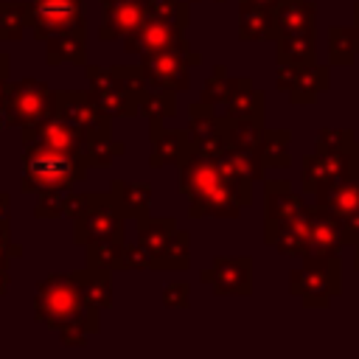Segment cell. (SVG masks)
Wrapping results in <instances>:
<instances>
[{
  "label": "cell",
  "mask_w": 359,
  "mask_h": 359,
  "mask_svg": "<svg viewBox=\"0 0 359 359\" xmlns=\"http://www.w3.org/2000/svg\"><path fill=\"white\" fill-rule=\"evenodd\" d=\"M180 194L188 199V216L236 219L241 208L252 205V182L224 171L216 157L188 151L180 163Z\"/></svg>",
  "instance_id": "1"
},
{
  "label": "cell",
  "mask_w": 359,
  "mask_h": 359,
  "mask_svg": "<svg viewBox=\"0 0 359 359\" xmlns=\"http://www.w3.org/2000/svg\"><path fill=\"white\" fill-rule=\"evenodd\" d=\"M34 317L53 328L62 345H84L98 331V309L84 303L73 275H48L34 294Z\"/></svg>",
  "instance_id": "2"
},
{
  "label": "cell",
  "mask_w": 359,
  "mask_h": 359,
  "mask_svg": "<svg viewBox=\"0 0 359 359\" xmlns=\"http://www.w3.org/2000/svg\"><path fill=\"white\" fill-rule=\"evenodd\" d=\"M87 67V95L107 112V115H121V118H132L137 115L140 107V93L146 90L149 79L143 73V67L137 65H112V67H95V65H84Z\"/></svg>",
  "instance_id": "3"
},
{
  "label": "cell",
  "mask_w": 359,
  "mask_h": 359,
  "mask_svg": "<svg viewBox=\"0 0 359 359\" xmlns=\"http://www.w3.org/2000/svg\"><path fill=\"white\" fill-rule=\"evenodd\" d=\"M87 163L81 154H67L45 143H25L22 151V182L20 191H45V188H73L87 177Z\"/></svg>",
  "instance_id": "4"
},
{
  "label": "cell",
  "mask_w": 359,
  "mask_h": 359,
  "mask_svg": "<svg viewBox=\"0 0 359 359\" xmlns=\"http://www.w3.org/2000/svg\"><path fill=\"white\" fill-rule=\"evenodd\" d=\"M188 25V3H163L149 8V17L140 22L137 31H132L123 39L126 53H151V50H165V48H180L188 45L182 31Z\"/></svg>",
  "instance_id": "5"
},
{
  "label": "cell",
  "mask_w": 359,
  "mask_h": 359,
  "mask_svg": "<svg viewBox=\"0 0 359 359\" xmlns=\"http://www.w3.org/2000/svg\"><path fill=\"white\" fill-rule=\"evenodd\" d=\"M342 289V272H339V255H303V266L292 269L289 275V292L300 297L306 306L323 309L331 303L334 294Z\"/></svg>",
  "instance_id": "6"
},
{
  "label": "cell",
  "mask_w": 359,
  "mask_h": 359,
  "mask_svg": "<svg viewBox=\"0 0 359 359\" xmlns=\"http://www.w3.org/2000/svg\"><path fill=\"white\" fill-rule=\"evenodd\" d=\"M53 90L42 79H20L8 84L6 93V115L8 123L25 129L53 118Z\"/></svg>",
  "instance_id": "7"
},
{
  "label": "cell",
  "mask_w": 359,
  "mask_h": 359,
  "mask_svg": "<svg viewBox=\"0 0 359 359\" xmlns=\"http://www.w3.org/2000/svg\"><path fill=\"white\" fill-rule=\"evenodd\" d=\"M202 53L191 50L188 45L180 48H165V50H151L140 56V67L151 84H160L165 90L182 93L191 84V65H199Z\"/></svg>",
  "instance_id": "8"
},
{
  "label": "cell",
  "mask_w": 359,
  "mask_h": 359,
  "mask_svg": "<svg viewBox=\"0 0 359 359\" xmlns=\"http://www.w3.org/2000/svg\"><path fill=\"white\" fill-rule=\"evenodd\" d=\"M123 222H126V216H123L112 191L93 194L90 210L79 222H73V241L87 247V244L101 241V238H126L123 236Z\"/></svg>",
  "instance_id": "9"
},
{
  "label": "cell",
  "mask_w": 359,
  "mask_h": 359,
  "mask_svg": "<svg viewBox=\"0 0 359 359\" xmlns=\"http://www.w3.org/2000/svg\"><path fill=\"white\" fill-rule=\"evenodd\" d=\"M31 28L39 42L59 34H84V0H34Z\"/></svg>",
  "instance_id": "10"
},
{
  "label": "cell",
  "mask_w": 359,
  "mask_h": 359,
  "mask_svg": "<svg viewBox=\"0 0 359 359\" xmlns=\"http://www.w3.org/2000/svg\"><path fill=\"white\" fill-rule=\"evenodd\" d=\"M278 90L289 95L294 107L314 104L323 90H328V67H323L317 59L311 62H278L275 73Z\"/></svg>",
  "instance_id": "11"
},
{
  "label": "cell",
  "mask_w": 359,
  "mask_h": 359,
  "mask_svg": "<svg viewBox=\"0 0 359 359\" xmlns=\"http://www.w3.org/2000/svg\"><path fill=\"white\" fill-rule=\"evenodd\" d=\"M53 115L79 126L87 137H109L112 135V115H107L87 95V90L84 93H79V90L56 93L53 95Z\"/></svg>",
  "instance_id": "12"
},
{
  "label": "cell",
  "mask_w": 359,
  "mask_h": 359,
  "mask_svg": "<svg viewBox=\"0 0 359 359\" xmlns=\"http://www.w3.org/2000/svg\"><path fill=\"white\" fill-rule=\"evenodd\" d=\"M188 140L191 151L219 157L227 149V115H216L210 104H191L188 107Z\"/></svg>",
  "instance_id": "13"
},
{
  "label": "cell",
  "mask_w": 359,
  "mask_h": 359,
  "mask_svg": "<svg viewBox=\"0 0 359 359\" xmlns=\"http://www.w3.org/2000/svg\"><path fill=\"white\" fill-rule=\"evenodd\" d=\"M202 283L213 286V294H252V258L247 255H219L210 269L202 272Z\"/></svg>",
  "instance_id": "14"
},
{
  "label": "cell",
  "mask_w": 359,
  "mask_h": 359,
  "mask_svg": "<svg viewBox=\"0 0 359 359\" xmlns=\"http://www.w3.org/2000/svg\"><path fill=\"white\" fill-rule=\"evenodd\" d=\"M356 165H359V140H356L353 149H345V151H317V154H309V157H303V171H300L303 191L314 194L320 185L348 174Z\"/></svg>",
  "instance_id": "15"
},
{
  "label": "cell",
  "mask_w": 359,
  "mask_h": 359,
  "mask_svg": "<svg viewBox=\"0 0 359 359\" xmlns=\"http://www.w3.org/2000/svg\"><path fill=\"white\" fill-rule=\"evenodd\" d=\"M25 143H45L50 149H59V151H67V154H81L84 157V146H87V135L67 123L65 118H48L36 126H25L22 129V146Z\"/></svg>",
  "instance_id": "16"
},
{
  "label": "cell",
  "mask_w": 359,
  "mask_h": 359,
  "mask_svg": "<svg viewBox=\"0 0 359 359\" xmlns=\"http://www.w3.org/2000/svg\"><path fill=\"white\" fill-rule=\"evenodd\" d=\"M98 3L104 8V22L98 28V39H104V42L126 39L149 17V8L143 0H98Z\"/></svg>",
  "instance_id": "17"
},
{
  "label": "cell",
  "mask_w": 359,
  "mask_h": 359,
  "mask_svg": "<svg viewBox=\"0 0 359 359\" xmlns=\"http://www.w3.org/2000/svg\"><path fill=\"white\" fill-rule=\"evenodd\" d=\"M306 238H309V252H314V255H339V250L348 247L339 216H334L331 210H325L320 205H311V210H309Z\"/></svg>",
  "instance_id": "18"
},
{
  "label": "cell",
  "mask_w": 359,
  "mask_h": 359,
  "mask_svg": "<svg viewBox=\"0 0 359 359\" xmlns=\"http://www.w3.org/2000/svg\"><path fill=\"white\" fill-rule=\"evenodd\" d=\"M314 205L331 210L334 216H348V213H356L359 210V165L351 168L348 174L320 185L314 191Z\"/></svg>",
  "instance_id": "19"
},
{
  "label": "cell",
  "mask_w": 359,
  "mask_h": 359,
  "mask_svg": "<svg viewBox=\"0 0 359 359\" xmlns=\"http://www.w3.org/2000/svg\"><path fill=\"white\" fill-rule=\"evenodd\" d=\"M311 205H303V199L294 194L289 180H269L264 185V219L272 222H297L309 216Z\"/></svg>",
  "instance_id": "20"
},
{
  "label": "cell",
  "mask_w": 359,
  "mask_h": 359,
  "mask_svg": "<svg viewBox=\"0 0 359 359\" xmlns=\"http://www.w3.org/2000/svg\"><path fill=\"white\" fill-rule=\"evenodd\" d=\"M306 227H309V216L306 219H297V222H272V219H264V241L269 247H275L280 255L303 258V255H309Z\"/></svg>",
  "instance_id": "21"
},
{
  "label": "cell",
  "mask_w": 359,
  "mask_h": 359,
  "mask_svg": "<svg viewBox=\"0 0 359 359\" xmlns=\"http://www.w3.org/2000/svg\"><path fill=\"white\" fill-rule=\"evenodd\" d=\"M151 126V157H149V165L151 168H163L168 163H180L188 151H191V140H188V132L182 129H165L163 121H149Z\"/></svg>",
  "instance_id": "22"
},
{
  "label": "cell",
  "mask_w": 359,
  "mask_h": 359,
  "mask_svg": "<svg viewBox=\"0 0 359 359\" xmlns=\"http://www.w3.org/2000/svg\"><path fill=\"white\" fill-rule=\"evenodd\" d=\"M317 34V6L311 0H280L275 6V36Z\"/></svg>",
  "instance_id": "23"
},
{
  "label": "cell",
  "mask_w": 359,
  "mask_h": 359,
  "mask_svg": "<svg viewBox=\"0 0 359 359\" xmlns=\"http://www.w3.org/2000/svg\"><path fill=\"white\" fill-rule=\"evenodd\" d=\"M137 224V244L151 255V261H154V272H157V266H160V258H163V252L168 250V241L174 238V233H177V219H151V216H146V219H140V222H135Z\"/></svg>",
  "instance_id": "24"
},
{
  "label": "cell",
  "mask_w": 359,
  "mask_h": 359,
  "mask_svg": "<svg viewBox=\"0 0 359 359\" xmlns=\"http://www.w3.org/2000/svg\"><path fill=\"white\" fill-rule=\"evenodd\" d=\"M73 278H76V286H79L84 303H90L98 311L112 306V269L84 266V269L73 272Z\"/></svg>",
  "instance_id": "25"
},
{
  "label": "cell",
  "mask_w": 359,
  "mask_h": 359,
  "mask_svg": "<svg viewBox=\"0 0 359 359\" xmlns=\"http://www.w3.org/2000/svg\"><path fill=\"white\" fill-rule=\"evenodd\" d=\"M238 39L241 42L275 39V8L238 3Z\"/></svg>",
  "instance_id": "26"
},
{
  "label": "cell",
  "mask_w": 359,
  "mask_h": 359,
  "mask_svg": "<svg viewBox=\"0 0 359 359\" xmlns=\"http://www.w3.org/2000/svg\"><path fill=\"white\" fill-rule=\"evenodd\" d=\"M224 115L227 118H264V93L255 90L247 76H236L230 98L224 101Z\"/></svg>",
  "instance_id": "27"
},
{
  "label": "cell",
  "mask_w": 359,
  "mask_h": 359,
  "mask_svg": "<svg viewBox=\"0 0 359 359\" xmlns=\"http://www.w3.org/2000/svg\"><path fill=\"white\" fill-rule=\"evenodd\" d=\"M123 210L126 219L132 222H140L149 216V208H151V185L149 182H126V180H115L112 188H109Z\"/></svg>",
  "instance_id": "28"
},
{
  "label": "cell",
  "mask_w": 359,
  "mask_h": 359,
  "mask_svg": "<svg viewBox=\"0 0 359 359\" xmlns=\"http://www.w3.org/2000/svg\"><path fill=\"white\" fill-rule=\"evenodd\" d=\"M227 174L238 177V180H247V182H255L264 177V160L258 154V149H238V146H227L219 157H216Z\"/></svg>",
  "instance_id": "29"
},
{
  "label": "cell",
  "mask_w": 359,
  "mask_h": 359,
  "mask_svg": "<svg viewBox=\"0 0 359 359\" xmlns=\"http://www.w3.org/2000/svg\"><path fill=\"white\" fill-rule=\"evenodd\" d=\"M137 115H143L149 121H168V118H174L177 115V93L149 81L146 90L140 93Z\"/></svg>",
  "instance_id": "30"
},
{
  "label": "cell",
  "mask_w": 359,
  "mask_h": 359,
  "mask_svg": "<svg viewBox=\"0 0 359 359\" xmlns=\"http://www.w3.org/2000/svg\"><path fill=\"white\" fill-rule=\"evenodd\" d=\"M45 59L48 65H87V48H84V34H59L45 42Z\"/></svg>",
  "instance_id": "31"
},
{
  "label": "cell",
  "mask_w": 359,
  "mask_h": 359,
  "mask_svg": "<svg viewBox=\"0 0 359 359\" xmlns=\"http://www.w3.org/2000/svg\"><path fill=\"white\" fill-rule=\"evenodd\" d=\"M289 140H292L289 129H264L261 143H258V154L264 160V168H289L292 165Z\"/></svg>",
  "instance_id": "32"
},
{
  "label": "cell",
  "mask_w": 359,
  "mask_h": 359,
  "mask_svg": "<svg viewBox=\"0 0 359 359\" xmlns=\"http://www.w3.org/2000/svg\"><path fill=\"white\" fill-rule=\"evenodd\" d=\"M31 25V3H0V42L22 39L25 28Z\"/></svg>",
  "instance_id": "33"
},
{
  "label": "cell",
  "mask_w": 359,
  "mask_h": 359,
  "mask_svg": "<svg viewBox=\"0 0 359 359\" xmlns=\"http://www.w3.org/2000/svg\"><path fill=\"white\" fill-rule=\"evenodd\" d=\"M356 53H359V36L353 25L328 28V65H351Z\"/></svg>",
  "instance_id": "34"
},
{
  "label": "cell",
  "mask_w": 359,
  "mask_h": 359,
  "mask_svg": "<svg viewBox=\"0 0 359 359\" xmlns=\"http://www.w3.org/2000/svg\"><path fill=\"white\" fill-rule=\"evenodd\" d=\"M317 34H280L275 36L278 62H311Z\"/></svg>",
  "instance_id": "35"
},
{
  "label": "cell",
  "mask_w": 359,
  "mask_h": 359,
  "mask_svg": "<svg viewBox=\"0 0 359 359\" xmlns=\"http://www.w3.org/2000/svg\"><path fill=\"white\" fill-rule=\"evenodd\" d=\"M264 129V118H227V146L258 149Z\"/></svg>",
  "instance_id": "36"
},
{
  "label": "cell",
  "mask_w": 359,
  "mask_h": 359,
  "mask_svg": "<svg viewBox=\"0 0 359 359\" xmlns=\"http://www.w3.org/2000/svg\"><path fill=\"white\" fill-rule=\"evenodd\" d=\"M126 238H101L87 244V266H104V269H121Z\"/></svg>",
  "instance_id": "37"
},
{
  "label": "cell",
  "mask_w": 359,
  "mask_h": 359,
  "mask_svg": "<svg viewBox=\"0 0 359 359\" xmlns=\"http://www.w3.org/2000/svg\"><path fill=\"white\" fill-rule=\"evenodd\" d=\"M123 154V143L112 140L109 137H87V146H84V163L90 168H109L115 163V157Z\"/></svg>",
  "instance_id": "38"
},
{
  "label": "cell",
  "mask_w": 359,
  "mask_h": 359,
  "mask_svg": "<svg viewBox=\"0 0 359 359\" xmlns=\"http://www.w3.org/2000/svg\"><path fill=\"white\" fill-rule=\"evenodd\" d=\"M230 90H233V79L227 76V67H224V65H216L213 76L205 79L202 98H199V101H202V104H210V107L224 104V101L230 98Z\"/></svg>",
  "instance_id": "39"
},
{
  "label": "cell",
  "mask_w": 359,
  "mask_h": 359,
  "mask_svg": "<svg viewBox=\"0 0 359 359\" xmlns=\"http://www.w3.org/2000/svg\"><path fill=\"white\" fill-rule=\"evenodd\" d=\"M67 194H70V188H45V191H36L34 216H36V219H56V216H65Z\"/></svg>",
  "instance_id": "40"
},
{
  "label": "cell",
  "mask_w": 359,
  "mask_h": 359,
  "mask_svg": "<svg viewBox=\"0 0 359 359\" xmlns=\"http://www.w3.org/2000/svg\"><path fill=\"white\" fill-rule=\"evenodd\" d=\"M185 266H188V233L177 230L174 238L168 241V250H165L163 258H160L157 272H160V269H185Z\"/></svg>",
  "instance_id": "41"
},
{
  "label": "cell",
  "mask_w": 359,
  "mask_h": 359,
  "mask_svg": "<svg viewBox=\"0 0 359 359\" xmlns=\"http://www.w3.org/2000/svg\"><path fill=\"white\" fill-rule=\"evenodd\" d=\"M353 129H320L317 132V151H345L356 146Z\"/></svg>",
  "instance_id": "42"
},
{
  "label": "cell",
  "mask_w": 359,
  "mask_h": 359,
  "mask_svg": "<svg viewBox=\"0 0 359 359\" xmlns=\"http://www.w3.org/2000/svg\"><path fill=\"white\" fill-rule=\"evenodd\" d=\"M121 269H154V261H151V255L140 244H126L123 247Z\"/></svg>",
  "instance_id": "43"
},
{
  "label": "cell",
  "mask_w": 359,
  "mask_h": 359,
  "mask_svg": "<svg viewBox=\"0 0 359 359\" xmlns=\"http://www.w3.org/2000/svg\"><path fill=\"white\" fill-rule=\"evenodd\" d=\"M11 238H8V222H0V294H6L8 289V272H6V261L8 255H20V250H11Z\"/></svg>",
  "instance_id": "44"
},
{
  "label": "cell",
  "mask_w": 359,
  "mask_h": 359,
  "mask_svg": "<svg viewBox=\"0 0 359 359\" xmlns=\"http://www.w3.org/2000/svg\"><path fill=\"white\" fill-rule=\"evenodd\" d=\"M188 283H182V280H174V283H168L165 289H163V306H168V309H185L188 306Z\"/></svg>",
  "instance_id": "45"
},
{
  "label": "cell",
  "mask_w": 359,
  "mask_h": 359,
  "mask_svg": "<svg viewBox=\"0 0 359 359\" xmlns=\"http://www.w3.org/2000/svg\"><path fill=\"white\" fill-rule=\"evenodd\" d=\"M93 205V194H67V205H65V216H70V222H79Z\"/></svg>",
  "instance_id": "46"
},
{
  "label": "cell",
  "mask_w": 359,
  "mask_h": 359,
  "mask_svg": "<svg viewBox=\"0 0 359 359\" xmlns=\"http://www.w3.org/2000/svg\"><path fill=\"white\" fill-rule=\"evenodd\" d=\"M342 222V233H345V241L353 247V244H359V210L356 213H348V216H342L339 219Z\"/></svg>",
  "instance_id": "47"
},
{
  "label": "cell",
  "mask_w": 359,
  "mask_h": 359,
  "mask_svg": "<svg viewBox=\"0 0 359 359\" xmlns=\"http://www.w3.org/2000/svg\"><path fill=\"white\" fill-rule=\"evenodd\" d=\"M6 93H8V79H0V132L8 123V115H6Z\"/></svg>",
  "instance_id": "48"
},
{
  "label": "cell",
  "mask_w": 359,
  "mask_h": 359,
  "mask_svg": "<svg viewBox=\"0 0 359 359\" xmlns=\"http://www.w3.org/2000/svg\"><path fill=\"white\" fill-rule=\"evenodd\" d=\"M0 222H8V194L0 191Z\"/></svg>",
  "instance_id": "49"
},
{
  "label": "cell",
  "mask_w": 359,
  "mask_h": 359,
  "mask_svg": "<svg viewBox=\"0 0 359 359\" xmlns=\"http://www.w3.org/2000/svg\"><path fill=\"white\" fill-rule=\"evenodd\" d=\"M0 79H8V53L0 50Z\"/></svg>",
  "instance_id": "50"
},
{
  "label": "cell",
  "mask_w": 359,
  "mask_h": 359,
  "mask_svg": "<svg viewBox=\"0 0 359 359\" xmlns=\"http://www.w3.org/2000/svg\"><path fill=\"white\" fill-rule=\"evenodd\" d=\"M238 3H255V6H264V8H275L280 0H238Z\"/></svg>",
  "instance_id": "51"
},
{
  "label": "cell",
  "mask_w": 359,
  "mask_h": 359,
  "mask_svg": "<svg viewBox=\"0 0 359 359\" xmlns=\"http://www.w3.org/2000/svg\"><path fill=\"white\" fill-rule=\"evenodd\" d=\"M353 28H356V36H359V3L353 6Z\"/></svg>",
  "instance_id": "52"
},
{
  "label": "cell",
  "mask_w": 359,
  "mask_h": 359,
  "mask_svg": "<svg viewBox=\"0 0 359 359\" xmlns=\"http://www.w3.org/2000/svg\"><path fill=\"white\" fill-rule=\"evenodd\" d=\"M353 269L359 272V244H353Z\"/></svg>",
  "instance_id": "53"
},
{
  "label": "cell",
  "mask_w": 359,
  "mask_h": 359,
  "mask_svg": "<svg viewBox=\"0 0 359 359\" xmlns=\"http://www.w3.org/2000/svg\"><path fill=\"white\" fill-rule=\"evenodd\" d=\"M146 8H154V6H163V3H171V0H143Z\"/></svg>",
  "instance_id": "54"
},
{
  "label": "cell",
  "mask_w": 359,
  "mask_h": 359,
  "mask_svg": "<svg viewBox=\"0 0 359 359\" xmlns=\"http://www.w3.org/2000/svg\"><path fill=\"white\" fill-rule=\"evenodd\" d=\"M188 3H202V0H188ZM213 3H224V0H213Z\"/></svg>",
  "instance_id": "55"
}]
</instances>
